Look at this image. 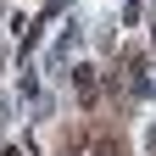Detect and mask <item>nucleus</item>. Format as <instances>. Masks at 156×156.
I'll use <instances>...</instances> for the list:
<instances>
[{
    "mask_svg": "<svg viewBox=\"0 0 156 156\" xmlns=\"http://www.w3.org/2000/svg\"><path fill=\"white\" fill-rule=\"evenodd\" d=\"M73 84H78V95H95V73H89V67H78V73H73Z\"/></svg>",
    "mask_w": 156,
    "mask_h": 156,
    "instance_id": "obj_1",
    "label": "nucleus"
}]
</instances>
